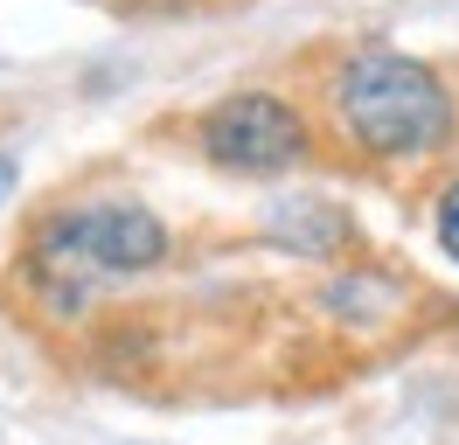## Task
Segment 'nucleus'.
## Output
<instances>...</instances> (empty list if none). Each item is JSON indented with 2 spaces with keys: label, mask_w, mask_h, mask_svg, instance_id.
I'll list each match as a JSON object with an SVG mask.
<instances>
[{
  "label": "nucleus",
  "mask_w": 459,
  "mask_h": 445,
  "mask_svg": "<svg viewBox=\"0 0 459 445\" xmlns=\"http://www.w3.org/2000/svg\"><path fill=\"white\" fill-rule=\"evenodd\" d=\"M342 118L376 161L431 153V146L453 139V98H446V83L431 77L418 56H390V49H369V56L348 63Z\"/></svg>",
  "instance_id": "1"
},
{
  "label": "nucleus",
  "mask_w": 459,
  "mask_h": 445,
  "mask_svg": "<svg viewBox=\"0 0 459 445\" xmlns=\"http://www.w3.org/2000/svg\"><path fill=\"white\" fill-rule=\"evenodd\" d=\"M202 153L230 174H286L307 153V118L272 91H244L202 118Z\"/></svg>",
  "instance_id": "2"
},
{
  "label": "nucleus",
  "mask_w": 459,
  "mask_h": 445,
  "mask_svg": "<svg viewBox=\"0 0 459 445\" xmlns=\"http://www.w3.org/2000/svg\"><path fill=\"white\" fill-rule=\"evenodd\" d=\"M49 250H56L63 265H77V272L118 278V272L160 265L168 230H160V216L140 209V202H98V209H77V216L49 222Z\"/></svg>",
  "instance_id": "3"
},
{
  "label": "nucleus",
  "mask_w": 459,
  "mask_h": 445,
  "mask_svg": "<svg viewBox=\"0 0 459 445\" xmlns=\"http://www.w3.org/2000/svg\"><path fill=\"white\" fill-rule=\"evenodd\" d=\"M14 188V161H0V195Z\"/></svg>",
  "instance_id": "5"
},
{
  "label": "nucleus",
  "mask_w": 459,
  "mask_h": 445,
  "mask_svg": "<svg viewBox=\"0 0 459 445\" xmlns=\"http://www.w3.org/2000/svg\"><path fill=\"white\" fill-rule=\"evenodd\" d=\"M438 244H446V257H459V181L438 202Z\"/></svg>",
  "instance_id": "4"
}]
</instances>
